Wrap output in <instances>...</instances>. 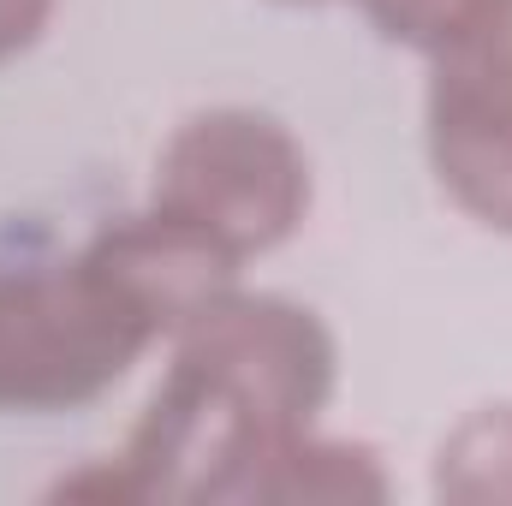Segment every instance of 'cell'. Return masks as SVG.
I'll list each match as a JSON object with an SVG mask.
<instances>
[{
  "label": "cell",
  "mask_w": 512,
  "mask_h": 506,
  "mask_svg": "<svg viewBox=\"0 0 512 506\" xmlns=\"http://www.w3.org/2000/svg\"><path fill=\"white\" fill-rule=\"evenodd\" d=\"M155 346L126 292L72 262H0V411H72L102 399Z\"/></svg>",
  "instance_id": "2"
},
{
  "label": "cell",
  "mask_w": 512,
  "mask_h": 506,
  "mask_svg": "<svg viewBox=\"0 0 512 506\" xmlns=\"http://www.w3.org/2000/svg\"><path fill=\"white\" fill-rule=\"evenodd\" d=\"M358 6H364V18L382 30L387 42L435 54V48H447L459 30H471L501 0H358Z\"/></svg>",
  "instance_id": "8"
},
{
  "label": "cell",
  "mask_w": 512,
  "mask_h": 506,
  "mask_svg": "<svg viewBox=\"0 0 512 506\" xmlns=\"http://www.w3.org/2000/svg\"><path fill=\"white\" fill-rule=\"evenodd\" d=\"M286 6H316V0H286Z\"/></svg>",
  "instance_id": "10"
},
{
  "label": "cell",
  "mask_w": 512,
  "mask_h": 506,
  "mask_svg": "<svg viewBox=\"0 0 512 506\" xmlns=\"http://www.w3.org/2000/svg\"><path fill=\"white\" fill-rule=\"evenodd\" d=\"M340 352L316 310L274 292H221L173 334L126 453L60 483L102 501H239L256 465L334 399Z\"/></svg>",
  "instance_id": "1"
},
{
  "label": "cell",
  "mask_w": 512,
  "mask_h": 506,
  "mask_svg": "<svg viewBox=\"0 0 512 506\" xmlns=\"http://www.w3.org/2000/svg\"><path fill=\"white\" fill-rule=\"evenodd\" d=\"M54 6H60V0H0V66L18 60V54L48 30Z\"/></svg>",
  "instance_id": "9"
},
{
  "label": "cell",
  "mask_w": 512,
  "mask_h": 506,
  "mask_svg": "<svg viewBox=\"0 0 512 506\" xmlns=\"http://www.w3.org/2000/svg\"><path fill=\"white\" fill-rule=\"evenodd\" d=\"M84 256L126 292V304L155 328V340H173L197 310H209L221 292L239 286L233 256L161 209H143V215L102 227L84 245Z\"/></svg>",
  "instance_id": "5"
},
{
  "label": "cell",
  "mask_w": 512,
  "mask_h": 506,
  "mask_svg": "<svg viewBox=\"0 0 512 506\" xmlns=\"http://www.w3.org/2000/svg\"><path fill=\"white\" fill-rule=\"evenodd\" d=\"M149 209L245 262L286 245L310 209L304 143L256 108H209L167 137Z\"/></svg>",
  "instance_id": "3"
},
{
  "label": "cell",
  "mask_w": 512,
  "mask_h": 506,
  "mask_svg": "<svg viewBox=\"0 0 512 506\" xmlns=\"http://www.w3.org/2000/svg\"><path fill=\"white\" fill-rule=\"evenodd\" d=\"M435 495L465 506L512 501V405L471 411L435 453Z\"/></svg>",
  "instance_id": "7"
},
{
  "label": "cell",
  "mask_w": 512,
  "mask_h": 506,
  "mask_svg": "<svg viewBox=\"0 0 512 506\" xmlns=\"http://www.w3.org/2000/svg\"><path fill=\"white\" fill-rule=\"evenodd\" d=\"M387 477L370 447L322 441L316 429L280 441L239 489V501H382Z\"/></svg>",
  "instance_id": "6"
},
{
  "label": "cell",
  "mask_w": 512,
  "mask_h": 506,
  "mask_svg": "<svg viewBox=\"0 0 512 506\" xmlns=\"http://www.w3.org/2000/svg\"><path fill=\"white\" fill-rule=\"evenodd\" d=\"M429 161L471 221L512 233V0L429 54Z\"/></svg>",
  "instance_id": "4"
}]
</instances>
